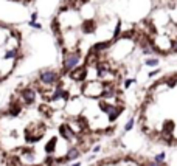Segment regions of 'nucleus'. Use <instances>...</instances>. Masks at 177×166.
Segmentation results:
<instances>
[{
  "label": "nucleus",
  "instance_id": "nucleus-1",
  "mask_svg": "<svg viewBox=\"0 0 177 166\" xmlns=\"http://www.w3.org/2000/svg\"><path fill=\"white\" fill-rule=\"evenodd\" d=\"M81 61V53L79 51H70V53H64V59H62V73H70L75 68L78 67Z\"/></svg>",
  "mask_w": 177,
  "mask_h": 166
},
{
  "label": "nucleus",
  "instance_id": "nucleus-2",
  "mask_svg": "<svg viewBox=\"0 0 177 166\" xmlns=\"http://www.w3.org/2000/svg\"><path fill=\"white\" fill-rule=\"evenodd\" d=\"M59 75L56 72H53V70H42V72L39 73V81L45 85H53L59 81Z\"/></svg>",
  "mask_w": 177,
  "mask_h": 166
},
{
  "label": "nucleus",
  "instance_id": "nucleus-3",
  "mask_svg": "<svg viewBox=\"0 0 177 166\" xmlns=\"http://www.w3.org/2000/svg\"><path fill=\"white\" fill-rule=\"evenodd\" d=\"M70 78L73 79V81H76V82H81V81H84L86 78H87V67L86 65H83V67H76L73 70V72H70Z\"/></svg>",
  "mask_w": 177,
  "mask_h": 166
},
{
  "label": "nucleus",
  "instance_id": "nucleus-4",
  "mask_svg": "<svg viewBox=\"0 0 177 166\" xmlns=\"http://www.w3.org/2000/svg\"><path fill=\"white\" fill-rule=\"evenodd\" d=\"M20 96H22V101L27 103V104H33L36 101V92L31 89V87H27L20 92Z\"/></svg>",
  "mask_w": 177,
  "mask_h": 166
},
{
  "label": "nucleus",
  "instance_id": "nucleus-5",
  "mask_svg": "<svg viewBox=\"0 0 177 166\" xmlns=\"http://www.w3.org/2000/svg\"><path fill=\"white\" fill-rule=\"evenodd\" d=\"M59 134L65 138V140H71V138H75V130L71 129V126H68V124H62V126H59Z\"/></svg>",
  "mask_w": 177,
  "mask_h": 166
},
{
  "label": "nucleus",
  "instance_id": "nucleus-6",
  "mask_svg": "<svg viewBox=\"0 0 177 166\" xmlns=\"http://www.w3.org/2000/svg\"><path fill=\"white\" fill-rule=\"evenodd\" d=\"M114 42L112 40H107V42H98V43H95L93 45V48H92V51H95V53H101V51H106L107 48H110V45H112Z\"/></svg>",
  "mask_w": 177,
  "mask_h": 166
},
{
  "label": "nucleus",
  "instance_id": "nucleus-7",
  "mask_svg": "<svg viewBox=\"0 0 177 166\" xmlns=\"http://www.w3.org/2000/svg\"><path fill=\"white\" fill-rule=\"evenodd\" d=\"M95 30H96V22H95L93 19L86 20V22L83 23V31H84L86 34H92V33H95Z\"/></svg>",
  "mask_w": 177,
  "mask_h": 166
},
{
  "label": "nucleus",
  "instance_id": "nucleus-8",
  "mask_svg": "<svg viewBox=\"0 0 177 166\" xmlns=\"http://www.w3.org/2000/svg\"><path fill=\"white\" fill-rule=\"evenodd\" d=\"M22 158H23L25 163H33L34 158H36V152L33 149H27V151L22 152Z\"/></svg>",
  "mask_w": 177,
  "mask_h": 166
},
{
  "label": "nucleus",
  "instance_id": "nucleus-9",
  "mask_svg": "<svg viewBox=\"0 0 177 166\" xmlns=\"http://www.w3.org/2000/svg\"><path fill=\"white\" fill-rule=\"evenodd\" d=\"M123 112V107H115V106H112V109L107 112V116H109V120L110 121H115L117 118L120 116V113Z\"/></svg>",
  "mask_w": 177,
  "mask_h": 166
},
{
  "label": "nucleus",
  "instance_id": "nucleus-10",
  "mask_svg": "<svg viewBox=\"0 0 177 166\" xmlns=\"http://www.w3.org/2000/svg\"><path fill=\"white\" fill-rule=\"evenodd\" d=\"M10 115L11 116H19L20 115V112H22V104L20 103H17V101H14V103H11V106H10Z\"/></svg>",
  "mask_w": 177,
  "mask_h": 166
},
{
  "label": "nucleus",
  "instance_id": "nucleus-11",
  "mask_svg": "<svg viewBox=\"0 0 177 166\" xmlns=\"http://www.w3.org/2000/svg\"><path fill=\"white\" fill-rule=\"evenodd\" d=\"M79 157V151L76 149V148H73V149H70L68 151V154L65 155V161H71V160H75V158H78Z\"/></svg>",
  "mask_w": 177,
  "mask_h": 166
},
{
  "label": "nucleus",
  "instance_id": "nucleus-12",
  "mask_svg": "<svg viewBox=\"0 0 177 166\" xmlns=\"http://www.w3.org/2000/svg\"><path fill=\"white\" fill-rule=\"evenodd\" d=\"M56 143H58V138H52L47 143V146H45V151H47V154H52V152H55V149H56Z\"/></svg>",
  "mask_w": 177,
  "mask_h": 166
},
{
  "label": "nucleus",
  "instance_id": "nucleus-13",
  "mask_svg": "<svg viewBox=\"0 0 177 166\" xmlns=\"http://www.w3.org/2000/svg\"><path fill=\"white\" fill-rule=\"evenodd\" d=\"M174 121H171V120H168V121H165L163 123V127H162V130H163V134H171L172 130H174Z\"/></svg>",
  "mask_w": 177,
  "mask_h": 166
},
{
  "label": "nucleus",
  "instance_id": "nucleus-14",
  "mask_svg": "<svg viewBox=\"0 0 177 166\" xmlns=\"http://www.w3.org/2000/svg\"><path fill=\"white\" fill-rule=\"evenodd\" d=\"M120 36H121V20L117 22V27H115V31H114V39H112V42L120 40Z\"/></svg>",
  "mask_w": 177,
  "mask_h": 166
},
{
  "label": "nucleus",
  "instance_id": "nucleus-15",
  "mask_svg": "<svg viewBox=\"0 0 177 166\" xmlns=\"http://www.w3.org/2000/svg\"><path fill=\"white\" fill-rule=\"evenodd\" d=\"M98 106H99V109L103 110L104 113H107V112L112 109V104H109V103H106V101H99V103H98Z\"/></svg>",
  "mask_w": 177,
  "mask_h": 166
},
{
  "label": "nucleus",
  "instance_id": "nucleus-16",
  "mask_svg": "<svg viewBox=\"0 0 177 166\" xmlns=\"http://www.w3.org/2000/svg\"><path fill=\"white\" fill-rule=\"evenodd\" d=\"M148 67H157L159 65V58H148L144 62Z\"/></svg>",
  "mask_w": 177,
  "mask_h": 166
},
{
  "label": "nucleus",
  "instance_id": "nucleus-17",
  "mask_svg": "<svg viewBox=\"0 0 177 166\" xmlns=\"http://www.w3.org/2000/svg\"><path fill=\"white\" fill-rule=\"evenodd\" d=\"M17 56V50H8L6 53H5V59H13V58H16Z\"/></svg>",
  "mask_w": 177,
  "mask_h": 166
},
{
  "label": "nucleus",
  "instance_id": "nucleus-18",
  "mask_svg": "<svg viewBox=\"0 0 177 166\" xmlns=\"http://www.w3.org/2000/svg\"><path fill=\"white\" fill-rule=\"evenodd\" d=\"M165 157H166V154H165V152H160V154H157V155L154 157V161H157V163L162 164V161L165 160Z\"/></svg>",
  "mask_w": 177,
  "mask_h": 166
},
{
  "label": "nucleus",
  "instance_id": "nucleus-19",
  "mask_svg": "<svg viewBox=\"0 0 177 166\" xmlns=\"http://www.w3.org/2000/svg\"><path fill=\"white\" fill-rule=\"evenodd\" d=\"M134 123H135V120H134V118H131V120L128 121V124L124 126V130H126V132H129V130H132V127H134Z\"/></svg>",
  "mask_w": 177,
  "mask_h": 166
},
{
  "label": "nucleus",
  "instance_id": "nucleus-20",
  "mask_svg": "<svg viewBox=\"0 0 177 166\" xmlns=\"http://www.w3.org/2000/svg\"><path fill=\"white\" fill-rule=\"evenodd\" d=\"M132 36H134V30H132V31H128V33H121L120 39H132Z\"/></svg>",
  "mask_w": 177,
  "mask_h": 166
},
{
  "label": "nucleus",
  "instance_id": "nucleus-21",
  "mask_svg": "<svg viewBox=\"0 0 177 166\" xmlns=\"http://www.w3.org/2000/svg\"><path fill=\"white\" fill-rule=\"evenodd\" d=\"M166 84H168V87H174V85L177 84V78H175V76H172V78L166 79Z\"/></svg>",
  "mask_w": 177,
  "mask_h": 166
},
{
  "label": "nucleus",
  "instance_id": "nucleus-22",
  "mask_svg": "<svg viewBox=\"0 0 177 166\" xmlns=\"http://www.w3.org/2000/svg\"><path fill=\"white\" fill-rule=\"evenodd\" d=\"M28 25L31 28H34V30H40L42 28V25H40V23H37V22H28Z\"/></svg>",
  "mask_w": 177,
  "mask_h": 166
},
{
  "label": "nucleus",
  "instance_id": "nucleus-23",
  "mask_svg": "<svg viewBox=\"0 0 177 166\" xmlns=\"http://www.w3.org/2000/svg\"><path fill=\"white\" fill-rule=\"evenodd\" d=\"M132 82H134V79H128V81H124V89H128Z\"/></svg>",
  "mask_w": 177,
  "mask_h": 166
},
{
  "label": "nucleus",
  "instance_id": "nucleus-24",
  "mask_svg": "<svg viewBox=\"0 0 177 166\" xmlns=\"http://www.w3.org/2000/svg\"><path fill=\"white\" fill-rule=\"evenodd\" d=\"M157 73H160V70H159V68H157V70H154V72H151V73H149V76L152 78V76H156Z\"/></svg>",
  "mask_w": 177,
  "mask_h": 166
},
{
  "label": "nucleus",
  "instance_id": "nucleus-25",
  "mask_svg": "<svg viewBox=\"0 0 177 166\" xmlns=\"http://www.w3.org/2000/svg\"><path fill=\"white\" fill-rule=\"evenodd\" d=\"M36 19H37V13H33V14H31V20H30V22H36Z\"/></svg>",
  "mask_w": 177,
  "mask_h": 166
},
{
  "label": "nucleus",
  "instance_id": "nucleus-26",
  "mask_svg": "<svg viewBox=\"0 0 177 166\" xmlns=\"http://www.w3.org/2000/svg\"><path fill=\"white\" fill-rule=\"evenodd\" d=\"M172 50H174V51H175V53H177V42H175V43H174V45H172Z\"/></svg>",
  "mask_w": 177,
  "mask_h": 166
},
{
  "label": "nucleus",
  "instance_id": "nucleus-27",
  "mask_svg": "<svg viewBox=\"0 0 177 166\" xmlns=\"http://www.w3.org/2000/svg\"><path fill=\"white\" fill-rule=\"evenodd\" d=\"M99 149H101L99 146H95V149H93V152H99Z\"/></svg>",
  "mask_w": 177,
  "mask_h": 166
},
{
  "label": "nucleus",
  "instance_id": "nucleus-28",
  "mask_svg": "<svg viewBox=\"0 0 177 166\" xmlns=\"http://www.w3.org/2000/svg\"><path fill=\"white\" fill-rule=\"evenodd\" d=\"M71 166H81V163H73Z\"/></svg>",
  "mask_w": 177,
  "mask_h": 166
}]
</instances>
